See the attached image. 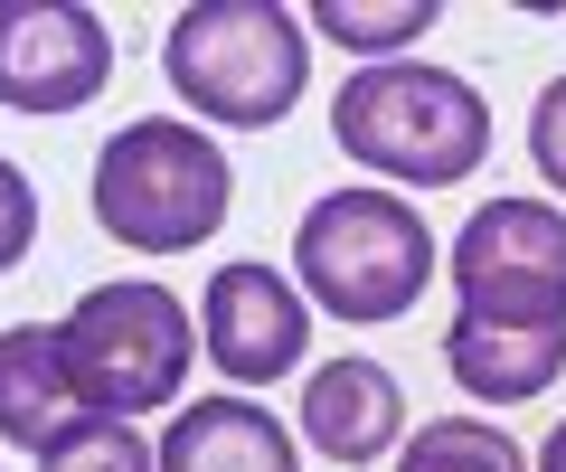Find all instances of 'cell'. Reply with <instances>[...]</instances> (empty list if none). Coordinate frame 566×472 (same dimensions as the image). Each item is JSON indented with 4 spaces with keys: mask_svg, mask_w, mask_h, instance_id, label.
<instances>
[{
    "mask_svg": "<svg viewBox=\"0 0 566 472\" xmlns=\"http://www.w3.org/2000/svg\"><path fill=\"white\" fill-rule=\"evenodd\" d=\"M114 76V29L76 0H0V104L10 114H76Z\"/></svg>",
    "mask_w": 566,
    "mask_h": 472,
    "instance_id": "ba28073f",
    "label": "cell"
},
{
    "mask_svg": "<svg viewBox=\"0 0 566 472\" xmlns=\"http://www.w3.org/2000/svg\"><path fill=\"white\" fill-rule=\"evenodd\" d=\"M199 340L227 388H274V378H293L312 359V303H303V284H283V265L237 255V265L208 274Z\"/></svg>",
    "mask_w": 566,
    "mask_h": 472,
    "instance_id": "52a82bcc",
    "label": "cell"
},
{
    "mask_svg": "<svg viewBox=\"0 0 566 472\" xmlns=\"http://www.w3.org/2000/svg\"><path fill=\"white\" fill-rule=\"evenodd\" d=\"M397 472H528V453L491 416H434L397 444Z\"/></svg>",
    "mask_w": 566,
    "mask_h": 472,
    "instance_id": "4fadbf2b",
    "label": "cell"
},
{
    "mask_svg": "<svg viewBox=\"0 0 566 472\" xmlns=\"http://www.w3.org/2000/svg\"><path fill=\"white\" fill-rule=\"evenodd\" d=\"M29 247H39V189H29L20 161H0V274L20 265Z\"/></svg>",
    "mask_w": 566,
    "mask_h": 472,
    "instance_id": "2e32d148",
    "label": "cell"
},
{
    "mask_svg": "<svg viewBox=\"0 0 566 472\" xmlns=\"http://www.w3.org/2000/svg\"><path fill=\"white\" fill-rule=\"evenodd\" d=\"M303 29H312V39H340L349 57H368V66H387L406 39L434 29V0H387V10H359V0H312Z\"/></svg>",
    "mask_w": 566,
    "mask_h": 472,
    "instance_id": "5bb4252c",
    "label": "cell"
},
{
    "mask_svg": "<svg viewBox=\"0 0 566 472\" xmlns=\"http://www.w3.org/2000/svg\"><path fill=\"white\" fill-rule=\"evenodd\" d=\"M293 284L331 322H397L434 284V227L397 189H331L293 227Z\"/></svg>",
    "mask_w": 566,
    "mask_h": 472,
    "instance_id": "277c9868",
    "label": "cell"
},
{
    "mask_svg": "<svg viewBox=\"0 0 566 472\" xmlns=\"http://www.w3.org/2000/svg\"><path fill=\"white\" fill-rule=\"evenodd\" d=\"M237 170L180 114H142L95 151V227L133 255H189L227 227Z\"/></svg>",
    "mask_w": 566,
    "mask_h": 472,
    "instance_id": "3957f363",
    "label": "cell"
},
{
    "mask_svg": "<svg viewBox=\"0 0 566 472\" xmlns=\"http://www.w3.org/2000/svg\"><path fill=\"white\" fill-rule=\"evenodd\" d=\"M528 161H538V180L566 199V76L547 85V95H538V114H528Z\"/></svg>",
    "mask_w": 566,
    "mask_h": 472,
    "instance_id": "e0dca14e",
    "label": "cell"
},
{
    "mask_svg": "<svg viewBox=\"0 0 566 472\" xmlns=\"http://www.w3.org/2000/svg\"><path fill=\"white\" fill-rule=\"evenodd\" d=\"M161 76L199 124L264 133L293 114L312 76V29L283 0H189L161 39Z\"/></svg>",
    "mask_w": 566,
    "mask_h": 472,
    "instance_id": "6da1fadb",
    "label": "cell"
},
{
    "mask_svg": "<svg viewBox=\"0 0 566 472\" xmlns=\"http://www.w3.org/2000/svg\"><path fill=\"white\" fill-rule=\"evenodd\" d=\"M528 472H566V416H557V426H547V444L528 453Z\"/></svg>",
    "mask_w": 566,
    "mask_h": 472,
    "instance_id": "ac0fdd59",
    "label": "cell"
},
{
    "mask_svg": "<svg viewBox=\"0 0 566 472\" xmlns=\"http://www.w3.org/2000/svg\"><path fill=\"white\" fill-rule=\"evenodd\" d=\"M331 133L359 170L397 189H453L482 170L491 151V104L472 95L453 66H416V57H387V66H359L331 104Z\"/></svg>",
    "mask_w": 566,
    "mask_h": 472,
    "instance_id": "7a4b0ae2",
    "label": "cell"
},
{
    "mask_svg": "<svg viewBox=\"0 0 566 472\" xmlns=\"http://www.w3.org/2000/svg\"><path fill=\"white\" fill-rule=\"evenodd\" d=\"M85 388L66 369V340L57 322H10L0 331V444L20 453H48L66 426H85Z\"/></svg>",
    "mask_w": 566,
    "mask_h": 472,
    "instance_id": "30bf717a",
    "label": "cell"
},
{
    "mask_svg": "<svg viewBox=\"0 0 566 472\" xmlns=\"http://www.w3.org/2000/svg\"><path fill=\"white\" fill-rule=\"evenodd\" d=\"M39 472H161V463H151V434L133 416H85L39 453Z\"/></svg>",
    "mask_w": 566,
    "mask_h": 472,
    "instance_id": "9a60e30c",
    "label": "cell"
},
{
    "mask_svg": "<svg viewBox=\"0 0 566 472\" xmlns=\"http://www.w3.org/2000/svg\"><path fill=\"white\" fill-rule=\"evenodd\" d=\"M444 369H453V388H463L472 407H528V397H547L557 369H566V322L528 331V322H463V312H453Z\"/></svg>",
    "mask_w": 566,
    "mask_h": 472,
    "instance_id": "8fae6325",
    "label": "cell"
},
{
    "mask_svg": "<svg viewBox=\"0 0 566 472\" xmlns=\"http://www.w3.org/2000/svg\"><path fill=\"white\" fill-rule=\"evenodd\" d=\"M453 312L463 322H566V208L547 199H491L444 247Z\"/></svg>",
    "mask_w": 566,
    "mask_h": 472,
    "instance_id": "8992f818",
    "label": "cell"
},
{
    "mask_svg": "<svg viewBox=\"0 0 566 472\" xmlns=\"http://www.w3.org/2000/svg\"><path fill=\"white\" fill-rule=\"evenodd\" d=\"M66 369H76L85 407L95 416H151L189 388V359H199V331H189V303L151 274H123V284L76 293V312L57 322Z\"/></svg>",
    "mask_w": 566,
    "mask_h": 472,
    "instance_id": "5b68a950",
    "label": "cell"
},
{
    "mask_svg": "<svg viewBox=\"0 0 566 472\" xmlns=\"http://www.w3.org/2000/svg\"><path fill=\"white\" fill-rule=\"evenodd\" d=\"M161 472H303V444L283 434L274 407L255 397H208V407H180L170 434L151 444Z\"/></svg>",
    "mask_w": 566,
    "mask_h": 472,
    "instance_id": "7c38bea8",
    "label": "cell"
},
{
    "mask_svg": "<svg viewBox=\"0 0 566 472\" xmlns=\"http://www.w3.org/2000/svg\"><path fill=\"white\" fill-rule=\"evenodd\" d=\"M303 444L331 453V463H378V453L406 444V388L378 369V359H322L303 378Z\"/></svg>",
    "mask_w": 566,
    "mask_h": 472,
    "instance_id": "9c48e42d",
    "label": "cell"
}]
</instances>
